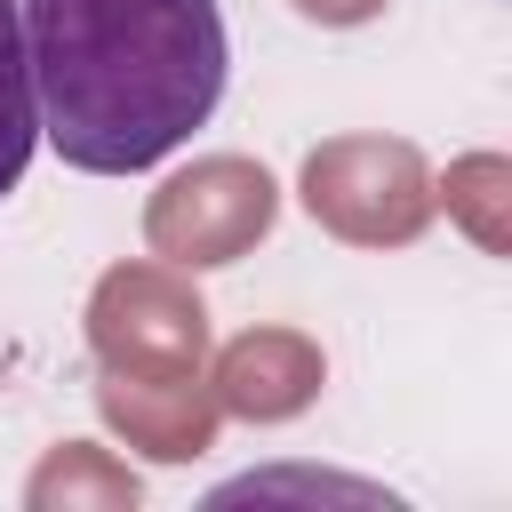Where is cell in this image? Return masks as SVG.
I'll list each match as a JSON object with an SVG mask.
<instances>
[{
  "label": "cell",
  "mask_w": 512,
  "mask_h": 512,
  "mask_svg": "<svg viewBox=\"0 0 512 512\" xmlns=\"http://www.w3.org/2000/svg\"><path fill=\"white\" fill-rule=\"evenodd\" d=\"M24 72L48 144L88 176L168 160L224 96L216 0H24Z\"/></svg>",
  "instance_id": "cell-1"
},
{
  "label": "cell",
  "mask_w": 512,
  "mask_h": 512,
  "mask_svg": "<svg viewBox=\"0 0 512 512\" xmlns=\"http://www.w3.org/2000/svg\"><path fill=\"white\" fill-rule=\"evenodd\" d=\"M88 352L104 376L192 384L208 376V304L176 264H112L88 296Z\"/></svg>",
  "instance_id": "cell-2"
},
{
  "label": "cell",
  "mask_w": 512,
  "mask_h": 512,
  "mask_svg": "<svg viewBox=\"0 0 512 512\" xmlns=\"http://www.w3.org/2000/svg\"><path fill=\"white\" fill-rule=\"evenodd\" d=\"M304 208L352 248H408L432 224V168L400 136H328L304 160Z\"/></svg>",
  "instance_id": "cell-3"
},
{
  "label": "cell",
  "mask_w": 512,
  "mask_h": 512,
  "mask_svg": "<svg viewBox=\"0 0 512 512\" xmlns=\"http://www.w3.org/2000/svg\"><path fill=\"white\" fill-rule=\"evenodd\" d=\"M280 216V184L264 176V160H240V152H208L192 168H176L152 208H144V240L152 256H168L176 272H208V264H232L248 256Z\"/></svg>",
  "instance_id": "cell-4"
},
{
  "label": "cell",
  "mask_w": 512,
  "mask_h": 512,
  "mask_svg": "<svg viewBox=\"0 0 512 512\" xmlns=\"http://www.w3.org/2000/svg\"><path fill=\"white\" fill-rule=\"evenodd\" d=\"M320 376H328V360H320L312 336H296V328H248V336H232L216 352L208 400H216V416L288 424V416H304L320 400Z\"/></svg>",
  "instance_id": "cell-5"
},
{
  "label": "cell",
  "mask_w": 512,
  "mask_h": 512,
  "mask_svg": "<svg viewBox=\"0 0 512 512\" xmlns=\"http://www.w3.org/2000/svg\"><path fill=\"white\" fill-rule=\"evenodd\" d=\"M96 408L104 424L144 448L152 464H192L208 440H216V400H208V376L192 384H144V376H104L96 384Z\"/></svg>",
  "instance_id": "cell-6"
},
{
  "label": "cell",
  "mask_w": 512,
  "mask_h": 512,
  "mask_svg": "<svg viewBox=\"0 0 512 512\" xmlns=\"http://www.w3.org/2000/svg\"><path fill=\"white\" fill-rule=\"evenodd\" d=\"M24 504H32V512H128V504H136V472L112 464V456L88 448V440H64V448H48V464L24 480Z\"/></svg>",
  "instance_id": "cell-7"
},
{
  "label": "cell",
  "mask_w": 512,
  "mask_h": 512,
  "mask_svg": "<svg viewBox=\"0 0 512 512\" xmlns=\"http://www.w3.org/2000/svg\"><path fill=\"white\" fill-rule=\"evenodd\" d=\"M432 200H448V216H456L488 256L512 248V160H496V152H464V160L448 168V184H432Z\"/></svg>",
  "instance_id": "cell-8"
},
{
  "label": "cell",
  "mask_w": 512,
  "mask_h": 512,
  "mask_svg": "<svg viewBox=\"0 0 512 512\" xmlns=\"http://www.w3.org/2000/svg\"><path fill=\"white\" fill-rule=\"evenodd\" d=\"M32 136H40V112H32V72H24V24H16V0H0V192H16Z\"/></svg>",
  "instance_id": "cell-9"
},
{
  "label": "cell",
  "mask_w": 512,
  "mask_h": 512,
  "mask_svg": "<svg viewBox=\"0 0 512 512\" xmlns=\"http://www.w3.org/2000/svg\"><path fill=\"white\" fill-rule=\"evenodd\" d=\"M296 16H312V24H368V16H384V0H296Z\"/></svg>",
  "instance_id": "cell-10"
}]
</instances>
